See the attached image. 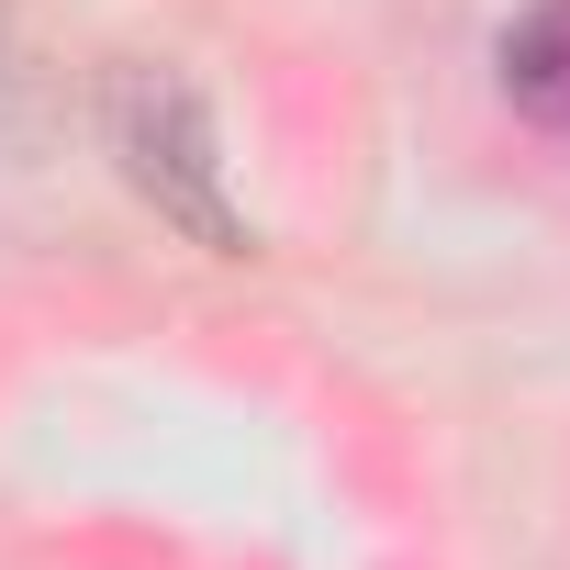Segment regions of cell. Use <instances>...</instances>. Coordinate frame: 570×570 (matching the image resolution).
<instances>
[{
	"instance_id": "7a4b0ae2",
	"label": "cell",
	"mask_w": 570,
	"mask_h": 570,
	"mask_svg": "<svg viewBox=\"0 0 570 570\" xmlns=\"http://www.w3.org/2000/svg\"><path fill=\"white\" fill-rule=\"evenodd\" d=\"M492 68H503V101H514L525 124L570 135V0H537V12H514L503 46H492Z\"/></svg>"
},
{
	"instance_id": "6da1fadb",
	"label": "cell",
	"mask_w": 570,
	"mask_h": 570,
	"mask_svg": "<svg viewBox=\"0 0 570 570\" xmlns=\"http://www.w3.org/2000/svg\"><path fill=\"white\" fill-rule=\"evenodd\" d=\"M101 135H112V157H124L135 202H157V224H179V235H190V246H213V257H246V246H257V235H246V213L224 202L213 112H202V90H190L179 68L124 57V68H112V90H101Z\"/></svg>"
}]
</instances>
